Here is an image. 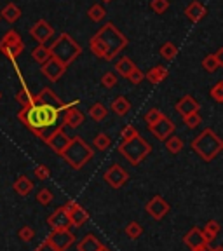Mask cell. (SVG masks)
Masks as SVG:
<instances>
[{
	"label": "cell",
	"mask_w": 223,
	"mask_h": 251,
	"mask_svg": "<svg viewBox=\"0 0 223 251\" xmlns=\"http://www.w3.org/2000/svg\"><path fill=\"white\" fill-rule=\"evenodd\" d=\"M101 86L106 87V89L115 87L117 86V75H115L114 72H106V74H103V77H101Z\"/></svg>",
	"instance_id": "ab89813d"
},
{
	"label": "cell",
	"mask_w": 223,
	"mask_h": 251,
	"mask_svg": "<svg viewBox=\"0 0 223 251\" xmlns=\"http://www.w3.org/2000/svg\"><path fill=\"white\" fill-rule=\"evenodd\" d=\"M53 199H54V195L49 188H40V190L37 192V203L42 204V206H49V204L53 203Z\"/></svg>",
	"instance_id": "8d00e7d4"
},
{
	"label": "cell",
	"mask_w": 223,
	"mask_h": 251,
	"mask_svg": "<svg viewBox=\"0 0 223 251\" xmlns=\"http://www.w3.org/2000/svg\"><path fill=\"white\" fill-rule=\"evenodd\" d=\"M209 244H204V246H201V248H195V250H192V251H209Z\"/></svg>",
	"instance_id": "681fc988"
},
{
	"label": "cell",
	"mask_w": 223,
	"mask_h": 251,
	"mask_svg": "<svg viewBox=\"0 0 223 251\" xmlns=\"http://www.w3.org/2000/svg\"><path fill=\"white\" fill-rule=\"evenodd\" d=\"M35 176H37V180H40V182H45V180L51 178V169H49L45 164L37 166L35 168Z\"/></svg>",
	"instance_id": "f6af8a7d"
},
{
	"label": "cell",
	"mask_w": 223,
	"mask_h": 251,
	"mask_svg": "<svg viewBox=\"0 0 223 251\" xmlns=\"http://www.w3.org/2000/svg\"><path fill=\"white\" fill-rule=\"evenodd\" d=\"M199 109H201L199 101L190 94L183 96V98L176 103V112H178L181 117H187L190 113H199Z\"/></svg>",
	"instance_id": "e0dca14e"
},
{
	"label": "cell",
	"mask_w": 223,
	"mask_h": 251,
	"mask_svg": "<svg viewBox=\"0 0 223 251\" xmlns=\"http://www.w3.org/2000/svg\"><path fill=\"white\" fill-rule=\"evenodd\" d=\"M33 187H35V185H33V182H31L30 178L25 176V174H21V176H18V180L14 182L13 188H14V192H16L18 195L25 197V195H30L31 194Z\"/></svg>",
	"instance_id": "7402d4cb"
},
{
	"label": "cell",
	"mask_w": 223,
	"mask_h": 251,
	"mask_svg": "<svg viewBox=\"0 0 223 251\" xmlns=\"http://www.w3.org/2000/svg\"><path fill=\"white\" fill-rule=\"evenodd\" d=\"M190 147H192V150H195V154L202 160L209 162L222 152L223 141L213 129H204L195 140H192Z\"/></svg>",
	"instance_id": "3957f363"
},
{
	"label": "cell",
	"mask_w": 223,
	"mask_h": 251,
	"mask_svg": "<svg viewBox=\"0 0 223 251\" xmlns=\"http://www.w3.org/2000/svg\"><path fill=\"white\" fill-rule=\"evenodd\" d=\"M31 56H33V60H35L37 63L42 66L45 61L51 58V51H49L47 46H37V47L31 51Z\"/></svg>",
	"instance_id": "f1b7e54d"
},
{
	"label": "cell",
	"mask_w": 223,
	"mask_h": 251,
	"mask_svg": "<svg viewBox=\"0 0 223 251\" xmlns=\"http://www.w3.org/2000/svg\"><path fill=\"white\" fill-rule=\"evenodd\" d=\"M88 16H89V19H91V21L100 23V21H103V19H105L106 11H105V7H103V5L94 4V5H92V7L88 11Z\"/></svg>",
	"instance_id": "f546056e"
},
{
	"label": "cell",
	"mask_w": 223,
	"mask_h": 251,
	"mask_svg": "<svg viewBox=\"0 0 223 251\" xmlns=\"http://www.w3.org/2000/svg\"><path fill=\"white\" fill-rule=\"evenodd\" d=\"M150 7L155 14H164L169 9V0H152Z\"/></svg>",
	"instance_id": "74e56055"
},
{
	"label": "cell",
	"mask_w": 223,
	"mask_h": 251,
	"mask_svg": "<svg viewBox=\"0 0 223 251\" xmlns=\"http://www.w3.org/2000/svg\"><path fill=\"white\" fill-rule=\"evenodd\" d=\"M129 110H131V103H129V100H127L126 96H117L114 100V103H112V112L117 113L119 117L127 115Z\"/></svg>",
	"instance_id": "cb8c5ba5"
},
{
	"label": "cell",
	"mask_w": 223,
	"mask_h": 251,
	"mask_svg": "<svg viewBox=\"0 0 223 251\" xmlns=\"http://www.w3.org/2000/svg\"><path fill=\"white\" fill-rule=\"evenodd\" d=\"M63 208H65L66 213H68L72 227H82L84 223H88V220H89L88 211H86L77 201H68Z\"/></svg>",
	"instance_id": "8fae6325"
},
{
	"label": "cell",
	"mask_w": 223,
	"mask_h": 251,
	"mask_svg": "<svg viewBox=\"0 0 223 251\" xmlns=\"http://www.w3.org/2000/svg\"><path fill=\"white\" fill-rule=\"evenodd\" d=\"M183 122H185V126H187V127H190V129H195L197 126H201L202 117L199 115V113H190V115L183 117Z\"/></svg>",
	"instance_id": "7bdbcfd3"
},
{
	"label": "cell",
	"mask_w": 223,
	"mask_h": 251,
	"mask_svg": "<svg viewBox=\"0 0 223 251\" xmlns=\"http://www.w3.org/2000/svg\"><path fill=\"white\" fill-rule=\"evenodd\" d=\"M150 152H152L150 143L145 138H141L140 134L136 138L129 140V141H120V145H119V154H122L133 166H138L140 162H143Z\"/></svg>",
	"instance_id": "8992f818"
},
{
	"label": "cell",
	"mask_w": 223,
	"mask_h": 251,
	"mask_svg": "<svg viewBox=\"0 0 223 251\" xmlns=\"http://www.w3.org/2000/svg\"><path fill=\"white\" fill-rule=\"evenodd\" d=\"M175 129H176L175 122L171 121L169 117H166V115H164L159 122H155L153 126H149L150 133H152L157 140H161V141H166L169 136H173Z\"/></svg>",
	"instance_id": "7c38bea8"
},
{
	"label": "cell",
	"mask_w": 223,
	"mask_h": 251,
	"mask_svg": "<svg viewBox=\"0 0 223 251\" xmlns=\"http://www.w3.org/2000/svg\"><path fill=\"white\" fill-rule=\"evenodd\" d=\"M84 113L80 112L79 109H75V107H72V109L65 110V115H63V126H68V127H79V126L84 124Z\"/></svg>",
	"instance_id": "ac0fdd59"
},
{
	"label": "cell",
	"mask_w": 223,
	"mask_h": 251,
	"mask_svg": "<svg viewBox=\"0 0 223 251\" xmlns=\"http://www.w3.org/2000/svg\"><path fill=\"white\" fill-rule=\"evenodd\" d=\"M214 58H216V60H218V63H220V65H223V47H220L218 51L214 52Z\"/></svg>",
	"instance_id": "c3c4849f"
},
{
	"label": "cell",
	"mask_w": 223,
	"mask_h": 251,
	"mask_svg": "<svg viewBox=\"0 0 223 251\" xmlns=\"http://www.w3.org/2000/svg\"><path fill=\"white\" fill-rule=\"evenodd\" d=\"M59 112H63L61 107L42 101L39 96H33L31 105L30 107H23V110L18 113V119L27 126L31 133L44 140L47 136V129L56 126L58 119H59Z\"/></svg>",
	"instance_id": "6da1fadb"
},
{
	"label": "cell",
	"mask_w": 223,
	"mask_h": 251,
	"mask_svg": "<svg viewBox=\"0 0 223 251\" xmlns=\"http://www.w3.org/2000/svg\"><path fill=\"white\" fill-rule=\"evenodd\" d=\"M0 17H4L5 21H9V23L18 21L19 17H21V9H19L18 5H14V4H7L4 9H2Z\"/></svg>",
	"instance_id": "484cf974"
},
{
	"label": "cell",
	"mask_w": 223,
	"mask_h": 251,
	"mask_svg": "<svg viewBox=\"0 0 223 251\" xmlns=\"http://www.w3.org/2000/svg\"><path fill=\"white\" fill-rule=\"evenodd\" d=\"M54 251H66L75 243V235L70 230H53L45 239Z\"/></svg>",
	"instance_id": "ba28073f"
},
{
	"label": "cell",
	"mask_w": 223,
	"mask_h": 251,
	"mask_svg": "<svg viewBox=\"0 0 223 251\" xmlns=\"http://www.w3.org/2000/svg\"><path fill=\"white\" fill-rule=\"evenodd\" d=\"M220 66H222V65H220L218 60L214 58V54H208V56L202 60V68H204L208 74H213V72H216Z\"/></svg>",
	"instance_id": "e575fe53"
},
{
	"label": "cell",
	"mask_w": 223,
	"mask_h": 251,
	"mask_svg": "<svg viewBox=\"0 0 223 251\" xmlns=\"http://www.w3.org/2000/svg\"><path fill=\"white\" fill-rule=\"evenodd\" d=\"M103 2H112V0H103Z\"/></svg>",
	"instance_id": "f5cc1de1"
},
{
	"label": "cell",
	"mask_w": 223,
	"mask_h": 251,
	"mask_svg": "<svg viewBox=\"0 0 223 251\" xmlns=\"http://www.w3.org/2000/svg\"><path fill=\"white\" fill-rule=\"evenodd\" d=\"M49 51H51V58L58 60L61 65H65L66 68H68V66L80 56L82 47H80L79 44L75 42L68 33H61L58 37L56 42L49 47Z\"/></svg>",
	"instance_id": "277c9868"
},
{
	"label": "cell",
	"mask_w": 223,
	"mask_h": 251,
	"mask_svg": "<svg viewBox=\"0 0 223 251\" xmlns=\"http://www.w3.org/2000/svg\"><path fill=\"white\" fill-rule=\"evenodd\" d=\"M162 117H164V113H162L159 109H152V110H149V112L145 113V121H147V124L149 126H153L155 122L161 121Z\"/></svg>",
	"instance_id": "f35d334b"
},
{
	"label": "cell",
	"mask_w": 223,
	"mask_h": 251,
	"mask_svg": "<svg viewBox=\"0 0 223 251\" xmlns=\"http://www.w3.org/2000/svg\"><path fill=\"white\" fill-rule=\"evenodd\" d=\"M209 251H223V246H216V248H209Z\"/></svg>",
	"instance_id": "f907efd6"
},
{
	"label": "cell",
	"mask_w": 223,
	"mask_h": 251,
	"mask_svg": "<svg viewBox=\"0 0 223 251\" xmlns=\"http://www.w3.org/2000/svg\"><path fill=\"white\" fill-rule=\"evenodd\" d=\"M94 156V152L92 148L89 147L88 143L84 141L80 136H74L70 138V143H68V147L63 150L61 157L70 164V168L74 169H80L84 168V164H88L89 160L92 159Z\"/></svg>",
	"instance_id": "5b68a950"
},
{
	"label": "cell",
	"mask_w": 223,
	"mask_h": 251,
	"mask_svg": "<svg viewBox=\"0 0 223 251\" xmlns=\"http://www.w3.org/2000/svg\"><path fill=\"white\" fill-rule=\"evenodd\" d=\"M110 143H112V140H110V136L106 133H98L96 136H94V140H92V145H94L98 150H106V148L110 147Z\"/></svg>",
	"instance_id": "d6a6232c"
},
{
	"label": "cell",
	"mask_w": 223,
	"mask_h": 251,
	"mask_svg": "<svg viewBox=\"0 0 223 251\" xmlns=\"http://www.w3.org/2000/svg\"><path fill=\"white\" fill-rule=\"evenodd\" d=\"M183 241L190 250H195V248H201L206 244L204 235H202V230L199 229V227H193V229L188 230L187 234H185Z\"/></svg>",
	"instance_id": "d6986e66"
},
{
	"label": "cell",
	"mask_w": 223,
	"mask_h": 251,
	"mask_svg": "<svg viewBox=\"0 0 223 251\" xmlns=\"http://www.w3.org/2000/svg\"><path fill=\"white\" fill-rule=\"evenodd\" d=\"M159 52H161V56L164 58V60L171 61V60H175V56L178 54V47H176L173 42H166L161 47V51H159Z\"/></svg>",
	"instance_id": "1f68e13d"
},
{
	"label": "cell",
	"mask_w": 223,
	"mask_h": 251,
	"mask_svg": "<svg viewBox=\"0 0 223 251\" xmlns=\"http://www.w3.org/2000/svg\"><path fill=\"white\" fill-rule=\"evenodd\" d=\"M166 148L169 154H179L183 150V140L178 138V136H169L166 140Z\"/></svg>",
	"instance_id": "4dcf8cb0"
},
{
	"label": "cell",
	"mask_w": 223,
	"mask_h": 251,
	"mask_svg": "<svg viewBox=\"0 0 223 251\" xmlns=\"http://www.w3.org/2000/svg\"><path fill=\"white\" fill-rule=\"evenodd\" d=\"M47 223L53 230H70V227H72L68 213H66V209L63 208V206L61 208H58L56 211L47 218Z\"/></svg>",
	"instance_id": "2e32d148"
},
{
	"label": "cell",
	"mask_w": 223,
	"mask_h": 251,
	"mask_svg": "<svg viewBox=\"0 0 223 251\" xmlns=\"http://www.w3.org/2000/svg\"><path fill=\"white\" fill-rule=\"evenodd\" d=\"M35 251H54L53 248H51V244L47 243V241H42V243L37 246V250Z\"/></svg>",
	"instance_id": "7dc6e473"
},
{
	"label": "cell",
	"mask_w": 223,
	"mask_h": 251,
	"mask_svg": "<svg viewBox=\"0 0 223 251\" xmlns=\"http://www.w3.org/2000/svg\"><path fill=\"white\" fill-rule=\"evenodd\" d=\"M65 72H66V66L61 65V63L58 60H54V58H49L44 65H42V74H44L51 82L59 80V78L65 75Z\"/></svg>",
	"instance_id": "9a60e30c"
},
{
	"label": "cell",
	"mask_w": 223,
	"mask_h": 251,
	"mask_svg": "<svg viewBox=\"0 0 223 251\" xmlns=\"http://www.w3.org/2000/svg\"><path fill=\"white\" fill-rule=\"evenodd\" d=\"M134 68L136 65L133 63V60H129L127 56H124L122 60H119L117 63H115V72H117L119 75H122L124 78H127V75L131 74Z\"/></svg>",
	"instance_id": "4316f807"
},
{
	"label": "cell",
	"mask_w": 223,
	"mask_h": 251,
	"mask_svg": "<svg viewBox=\"0 0 223 251\" xmlns=\"http://www.w3.org/2000/svg\"><path fill=\"white\" fill-rule=\"evenodd\" d=\"M16 98H18V101L23 105V107H30L31 105V98H33V94H31L30 91H28V87L23 84L21 89L18 91V94H16Z\"/></svg>",
	"instance_id": "d590c367"
},
{
	"label": "cell",
	"mask_w": 223,
	"mask_h": 251,
	"mask_svg": "<svg viewBox=\"0 0 223 251\" xmlns=\"http://www.w3.org/2000/svg\"><path fill=\"white\" fill-rule=\"evenodd\" d=\"M23 49H25V44L16 30H9L0 40V52L9 58L11 61H16V58L21 54Z\"/></svg>",
	"instance_id": "52a82bcc"
},
{
	"label": "cell",
	"mask_w": 223,
	"mask_h": 251,
	"mask_svg": "<svg viewBox=\"0 0 223 251\" xmlns=\"http://www.w3.org/2000/svg\"><path fill=\"white\" fill-rule=\"evenodd\" d=\"M167 75H169V70H167L166 66L157 65V66H153V68H150L149 72L145 74V78H147L150 84H159L162 82Z\"/></svg>",
	"instance_id": "603a6c76"
},
{
	"label": "cell",
	"mask_w": 223,
	"mask_h": 251,
	"mask_svg": "<svg viewBox=\"0 0 223 251\" xmlns=\"http://www.w3.org/2000/svg\"><path fill=\"white\" fill-rule=\"evenodd\" d=\"M0 98H2V94H0Z\"/></svg>",
	"instance_id": "db71d44e"
},
{
	"label": "cell",
	"mask_w": 223,
	"mask_h": 251,
	"mask_svg": "<svg viewBox=\"0 0 223 251\" xmlns=\"http://www.w3.org/2000/svg\"><path fill=\"white\" fill-rule=\"evenodd\" d=\"M44 141L47 143L49 147L53 148L56 154H59V156H61L63 150H65V148L68 147V143H70V136L65 133L63 126H58L56 129H53L51 133L47 134V136H45Z\"/></svg>",
	"instance_id": "9c48e42d"
},
{
	"label": "cell",
	"mask_w": 223,
	"mask_h": 251,
	"mask_svg": "<svg viewBox=\"0 0 223 251\" xmlns=\"http://www.w3.org/2000/svg\"><path fill=\"white\" fill-rule=\"evenodd\" d=\"M18 237L21 239L23 243H30L31 239L35 237V230L31 229V227L25 225V227H21V229H19V232H18Z\"/></svg>",
	"instance_id": "b9f144b4"
},
{
	"label": "cell",
	"mask_w": 223,
	"mask_h": 251,
	"mask_svg": "<svg viewBox=\"0 0 223 251\" xmlns=\"http://www.w3.org/2000/svg\"><path fill=\"white\" fill-rule=\"evenodd\" d=\"M89 115H91L92 121L101 122V121H105V119H106V115H108V110H106L105 105L94 103L91 109H89Z\"/></svg>",
	"instance_id": "83f0119b"
},
{
	"label": "cell",
	"mask_w": 223,
	"mask_h": 251,
	"mask_svg": "<svg viewBox=\"0 0 223 251\" xmlns=\"http://www.w3.org/2000/svg\"><path fill=\"white\" fill-rule=\"evenodd\" d=\"M53 33H54L53 26L49 25L45 19H39V21L30 28V35L39 42V46H45V42L53 37Z\"/></svg>",
	"instance_id": "5bb4252c"
},
{
	"label": "cell",
	"mask_w": 223,
	"mask_h": 251,
	"mask_svg": "<svg viewBox=\"0 0 223 251\" xmlns=\"http://www.w3.org/2000/svg\"><path fill=\"white\" fill-rule=\"evenodd\" d=\"M206 7L201 4V2H197V0H193L192 4H188V7L185 9V16L190 19L192 23H199L202 21L206 17Z\"/></svg>",
	"instance_id": "ffe728a7"
},
{
	"label": "cell",
	"mask_w": 223,
	"mask_h": 251,
	"mask_svg": "<svg viewBox=\"0 0 223 251\" xmlns=\"http://www.w3.org/2000/svg\"><path fill=\"white\" fill-rule=\"evenodd\" d=\"M201 230H202V235H204L206 244H211L214 239H216V235H218V232H220V223L216 220H209L204 225V229H201Z\"/></svg>",
	"instance_id": "d4e9b609"
},
{
	"label": "cell",
	"mask_w": 223,
	"mask_h": 251,
	"mask_svg": "<svg viewBox=\"0 0 223 251\" xmlns=\"http://www.w3.org/2000/svg\"><path fill=\"white\" fill-rule=\"evenodd\" d=\"M143 234V227L138 223V221H129L126 227V235L129 239H138Z\"/></svg>",
	"instance_id": "836d02e7"
},
{
	"label": "cell",
	"mask_w": 223,
	"mask_h": 251,
	"mask_svg": "<svg viewBox=\"0 0 223 251\" xmlns=\"http://www.w3.org/2000/svg\"><path fill=\"white\" fill-rule=\"evenodd\" d=\"M209 94L216 103H223V80H218V82L214 84V87L209 91Z\"/></svg>",
	"instance_id": "60d3db41"
},
{
	"label": "cell",
	"mask_w": 223,
	"mask_h": 251,
	"mask_svg": "<svg viewBox=\"0 0 223 251\" xmlns=\"http://www.w3.org/2000/svg\"><path fill=\"white\" fill-rule=\"evenodd\" d=\"M105 182L108 183L112 188H120L126 185V182L129 180V173L122 168L120 164H112L103 174Z\"/></svg>",
	"instance_id": "30bf717a"
},
{
	"label": "cell",
	"mask_w": 223,
	"mask_h": 251,
	"mask_svg": "<svg viewBox=\"0 0 223 251\" xmlns=\"http://www.w3.org/2000/svg\"><path fill=\"white\" fill-rule=\"evenodd\" d=\"M145 209H147V213H149L153 220H162V218L167 215V211H169L171 208H169V204L162 199L161 195H153L152 199L147 203Z\"/></svg>",
	"instance_id": "4fadbf2b"
},
{
	"label": "cell",
	"mask_w": 223,
	"mask_h": 251,
	"mask_svg": "<svg viewBox=\"0 0 223 251\" xmlns=\"http://www.w3.org/2000/svg\"><path fill=\"white\" fill-rule=\"evenodd\" d=\"M127 80H129L131 84H134V86H140V84L145 80V74L141 72L140 68H138V66H136V68L133 70L131 74L127 75Z\"/></svg>",
	"instance_id": "ee69618b"
},
{
	"label": "cell",
	"mask_w": 223,
	"mask_h": 251,
	"mask_svg": "<svg viewBox=\"0 0 223 251\" xmlns=\"http://www.w3.org/2000/svg\"><path fill=\"white\" fill-rule=\"evenodd\" d=\"M127 46L126 35L119 31V28L112 23H106L103 28L98 30L96 35H92V39L89 40V49L94 56L101 58V60L112 61L119 52L122 51Z\"/></svg>",
	"instance_id": "7a4b0ae2"
},
{
	"label": "cell",
	"mask_w": 223,
	"mask_h": 251,
	"mask_svg": "<svg viewBox=\"0 0 223 251\" xmlns=\"http://www.w3.org/2000/svg\"><path fill=\"white\" fill-rule=\"evenodd\" d=\"M136 136H138V131H136L133 126H126L122 129V133H120V140H122V141H129V140L136 138Z\"/></svg>",
	"instance_id": "bcb514c9"
},
{
	"label": "cell",
	"mask_w": 223,
	"mask_h": 251,
	"mask_svg": "<svg viewBox=\"0 0 223 251\" xmlns=\"http://www.w3.org/2000/svg\"><path fill=\"white\" fill-rule=\"evenodd\" d=\"M103 243H101L100 239L96 235L88 234L86 237H82L77 244V250L79 251H103Z\"/></svg>",
	"instance_id": "44dd1931"
},
{
	"label": "cell",
	"mask_w": 223,
	"mask_h": 251,
	"mask_svg": "<svg viewBox=\"0 0 223 251\" xmlns=\"http://www.w3.org/2000/svg\"><path fill=\"white\" fill-rule=\"evenodd\" d=\"M103 251H110V250H108V248H106V246H105V248H103Z\"/></svg>",
	"instance_id": "816d5d0a"
}]
</instances>
